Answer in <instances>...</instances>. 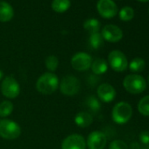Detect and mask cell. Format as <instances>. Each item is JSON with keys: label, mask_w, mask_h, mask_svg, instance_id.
<instances>
[{"label": "cell", "mask_w": 149, "mask_h": 149, "mask_svg": "<svg viewBox=\"0 0 149 149\" xmlns=\"http://www.w3.org/2000/svg\"><path fill=\"white\" fill-rule=\"evenodd\" d=\"M104 40L109 42H118L123 38L122 30L115 25H106L101 33Z\"/></svg>", "instance_id": "obj_12"}, {"label": "cell", "mask_w": 149, "mask_h": 149, "mask_svg": "<svg viewBox=\"0 0 149 149\" xmlns=\"http://www.w3.org/2000/svg\"><path fill=\"white\" fill-rule=\"evenodd\" d=\"M3 77H4V73L1 69H0V81L3 79Z\"/></svg>", "instance_id": "obj_30"}, {"label": "cell", "mask_w": 149, "mask_h": 149, "mask_svg": "<svg viewBox=\"0 0 149 149\" xmlns=\"http://www.w3.org/2000/svg\"><path fill=\"white\" fill-rule=\"evenodd\" d=\"M140 149H149V145H140Z\"/></svg>", "instance_id": "obj_29"}, {"label": "cell", "mask_w": 149, "mask_h": 149, "mask_svg": "<svg viewBox=\"0 0 149 149\" xmlns=\"http://www.w3.org/2000/svg\"><path fill=\"white\" fill-rule=\"evenodd\" d=\"M86 105L90 109V111H92V112H94V113L98 112L100 111V109H101V104H100V102L94 96H91V97H89L87 98V100H86Z\"/></svg>", "instance_id": "obj_22"}, {"label": "cell", "mask_w": 149, "mask_h": 149, "mask_svg": "<svg viewBox=\"0 0 149 149\" xmlns=\"http://www.w3.org/2000/svg\"><path fill=\"white\" fill-rule=\"evenodd\" d=\"M59 87L58 77L53 72H46L38 78L36 90L43 95H50L55 92Z\"/></svg>", "instance_id": "obj_1"}, {"label": "cell", "mask_w": 149, "mask_h": 149, "mask_svg": "<svg viewBox=\"0 0 149 149\" xmlns=\"http://www.w3.org/2000/svg\"><path fill=\"white\" fill-rule=\"evenodd\" d=\"M13 111V104L9 100H5L0 104V117L6 118Z\"/></svg>", "instance_id": "obj_20"}, {"label": "cell", "mask_w": 149, "mask_h": 149, "mask_svg": "<svg viewBox=\"0 0 149 149\" xmlns=\"http://www.w3.org/2000/svg\"><path fill=\"white\" fill-rule=\"evenodd\" d=\"M132 115V106L126 102H119L112 109L111 117L115 123L123 125L127 123Z\"/></svg>", "instance_id": "obj_3"}, {"label": "cell", "mask_w": 149, "mask_h": 149, "mask_svg": "<svg viewBox=\"0 0 149 149\" xmlns=\"http://www.w3.org/2000/svg\"><path fill=\"white\" fill-rule=\"evenodd\" d=\"M147 81H148V84H149V76H148V77H147Z\"/></svg>", "instance_id": "obj_32"}, {"label": "cell", "mask_w": 149, "mask_h": 149, "mask_svg": "<svg viewBox=\"0 0 149 149\" xmlns=\"http://www.w3.org/2000/svg\"><path fill=\"white\" fill-rule=\"evenodd\" d=\"M148 12H149V9H148Z\"/></svg>", "instance_id": "obj_33"}, {"label": "cell", "mask_w": 149, "mask_h": 149, "mask_svg": "<svg viewBox=\"0 0 149 149\" xmlns=\"http://www.w3.org/2000/svg\"><path fill=\"white\" fill-rule=\"evenodd\" d=\"M134 17V11L130 6H125L122 8L119 12V18L123 21H130Z\"/></svg>", "instance_id": "obj_24"}, {"label": "cell", "mask_w": 149, "mask_h": 149, "mask_svg": "<svg viewBox=\"0 0 149 149\" xmlns=\"http://www.w3.org/2000/svg\"><path fill=\"white\" fill-rule=\"evenodd\" d=\"M97 9L98 13L104 19H111L118 13V6L112 0H98Z\"/></svg>", "instance_id": "obj_9"}, {"label": "cell", "mask_w": 149, "mask_h": 149, "mask_svg": "<svg viewBox=\"0 0 149 149\" xmlns=\"http://www.w3.org/2000/svg\"><path fill=\"white\" fill-rule=\"evenodd\" d=\"M108 62L111 68L116 72H123L128 67L126 56L119 50H113L109 54Z\"/></svg>", "instance_id": "obj_7"}, {"label": "cell", "mask_w": 149, "mask_h": 149, "mask_svg": "<svg viewBox=\"0 0 149 149\" xmlns=\"http://www.w3.org/2000/svg\"><path fill=\"white\" fill-rule=\"evenodd\" d=\"M70 7L69 0H54L52 2V8L58 13H62L68 11Z\"/></svg>", "instance_id": "obj_18"}, {"label": "cell", "mask_w": 149, "mask_h": 149, "mask_svg": "<svg viewBox=\"0 0 149 149\" xmlns=\"http://www.w3.org/2000/svg\"><path fill=\"white\" fill-rule=\"evenodd\" d=\"M129 69L133 73H140L144 70L146 67L145 61L140 57H136L128 64Z\"/></svg>", "instance_id": "obj_17"}, {"label": "cell", "mask_w": 149, "mask_h": 149, "mask_svg": "<svg viewBox=\"0 0 149 149\" xmlns=\"http://www.w3.org/2000/svg\"><path fill=\"white\" fill-rule=\"evenodd\" d=\"M97 92L99 99L104 103H110L116 97V91L109 84H103L99 85Z\"/></svg>", "instance_id": "obj_13"}, {"label": "cell", "mask_w": 149, "mask_h": 149, "mask_svg": "<svg viewBox=\"0 0 149 149\" xmlns=\"http://www.w3.org/2000/svg\"><path fill=\"white\" fill-rule=\"evenodd\" d=\"M93 122V118L91 113L85 111L78 112L74 117V123L81 128H85L90 126Z\"/></svg>", "instance_id": "obj_15"}, {"label": "cell", "mask_w": 149, "mask_h": 149, "mask_svg": "<svg viewBox=\"0 0 149 149\" xmlns=\"http://www.w3.org/2000/svg\"><path fill=\"white\" fill-rule=\"evenodd\" d=\"M92 72L95 74H104L108 69V63L104 59L97 58L92 61V64L91 66Z\"/></svg>", "instance_id": "obj_16"}, {"label": "cell", "mask_w": 149, "mask_h": 149, "mask_svg": "<svg viewBox=\"0 0 149 149\" xmlns=\"http://www.w3.org/2000/svg\"><path fill=\"white\" fill-rule=\"evenodd\" d=\"M45 64H46L47 68L50 72H54L57 69L59 66V60L55 55H49L46 58Z\"/></svg>", "instance_id": "obj_25"}, {"label": "cell", "mask_w": 149, "mask_h": 149, "mask_svg": "<svg viewBox=\"0 0 149 149\" xmlns=\"http://www.w3.org/2000/svg\"><path fill=\"white\" fill-rule=\"evenodd\" d=\"M138 1H139V2H148L149 0H138Z\"/></svg>", "instance_id": "obj_31"}, {"label": "cell", "mask_w": 149, "mask_h": 149, "mask_svg": "<svg viewBox=\"0 0 149 149\" xmlns=\"http://www.w3.org/2000/svg\"><path fill=\"white\" fill-rule=\"evenodd\" d=\"M130 147L131 149H140V145L138 142H132Z\"/></svg>", "instance_id": "obj_28"}, {"label": "cell", "mask_w": 149, "mask_h": 149, "mask_svg": "<svg viewBox=\"0 0 149 149\" xmlns=\"http://www.w3.org/2000/svg\"><path fill=\"white\" fill-rule=\"evenodd\" d=\"M89 42H90V45H91V47L92 48L98 49L104 44V38H103L102 34L99 32L98 33H91V36H90V39H89Z\"/></svg>", "instance_id": "obj_19"}, {"label": "cell", "mask_w": 149, "mask_h": 149, "mask_svg": "<svg viewBox=\"0 0 149 149\" xmlns=\"http://www.w3.org/2000/svg\"><path fill=\"white\" fill-rule=\"evenodd\" d=\"M92 64V57L84 52H79L74 54L71 59V66L77 71L88 70Z\"/></svg>", "instance_id": "obj_8"}, {"label": "cell", "mask_w": 149, "mask_h": 149, "mask_svg": "<svg viewBox=\"0 0 149 149\" xmlns=\"http://www.w3.org/2000/svg\"><path fill=\"white\" fill-rule=\"evenodd\" d=\"M59 86L60 91L63 95L74 96L79 92L81 88V82L74 76L68 74L62 78Z\"/></svg>", "instance_id": "obj_5"}, {"label": "cell", "mask_w": 149, "mask_h": 149, "mask_svg": "<svg viewBox=\"0 0 149 149\" xmlns=\"http://www.w3.org/2000/svg\"><path fill=\"white\" fill-rule=\"evenodd\" d=\"M13 8L9 3L5 1L0 2V21L8 22L13 18Z\"/></svg>", "instance_id": "obj_14"}, {"label": "cell", "mask_w": 149, "mask_h": 149, "mask_svg": "<svg viewBox=\"0 0 149 149\" xmlns=\"http://www.w3.org/2000/svg\"><path fill=\"white\" fill-rule=\"evenodd\" d=\"M100 22L96 19H87L84 24V29H86L88 32H90L91 33H98L99 29H100Z\"/></svg>", "instance_id": "obj_21"}, {"label": "cell", "mask_w": 149, "mask_h": 149, "mask_svg": "<svg viewBox=\"0 0 149 149\" xmlns=\"http://www.w3.org/2000/svg\"><path fill=\"white\" fill-rule=\"evenodd\" d=\"M138 110L143 116H149V96H146L139 100Z\"/></svg>", "instance_id": "obj_23"}, {"label": "cell", "mask_w": 149, "mask_h": 149, "mask_svg": "<svg viewBox=\"0 0 149 149\" xmlns=\"http://www.w3.org/2000/svg\"><path fill=\"white\" fill-rule=\"evenodd\" d=\"M0 90L6 97L10 99L16 98L20 93V86L17 80L12 76H8L3 79Z\"/></svg>", "instance_id": "obj_6"}, {"label": "cell", "mask_w": 149, "mask_h": 149, "mask_svg": "<svg viewBox=\"0 0 149 149\" xmlns=\"http://www.w3.org/2000/svg\"><path fill=\"white\" fill-rule=\"evenodd\" d=\"M21 134V128L16 122L3 118L0 120V136L6 139L13 140L18 139Z\"/></svg>", "instance_id": "obj_4"}, {"label": "cell", "mask_w": 149, "mask_h": 149, "mask_svg": "<svg viewBox=\"0 0 149 149\" xmlns=\"http://www.w3.org/2000/svg\"><path fill=\"white\" fill-rule=\"evenodd\" d=\"M124 88L132 94L142 93L146 88V83L145 79L137 74H128L123 81Z\"/></svg>", "instance_id": "obj_2"}, {"label": "cell", "mask_w": 149, "mask_h": 149, "mask_svg": "<svg viewBox=\"0 0 149 149\" xmlns=\"http://www.w3.org/2000/svg\"><path fill=\"white\" fill-rule=\"evenodd\" d=\"M86 140L80 134H71L61 143V149H86Z\"/></svg>", "instance_id": "obj_10"}, {"label": "cell", "mask_w": 149, "mask_h": 149, "mask_svg": "<svg viewBox=\"0 0 149 149\" xmlns=\"http://www.w3.org/2000/svg\"><path fill=\"white\" fill-rule=\"evenodd\" d=\"M139 141L142 143V145H149V132H141L139 134Z\"/></svg>", "instance_id": "obj_27"}, {"label": "cell", "mask_w": 149, "mask_h": 149, "mask_svg": "<svg viewBox=\"0 0 149 149\" xmlns=\"http://www.w3.org/2000/svg\"><path fill=\"white\" fill-rule=\"evenodd\" d=\"M107 139L104 132L94 131L88 136L86 146L89 149H104L106 146Z\"/></svg>", "instance_id": "obj_11"}, {"label": "cell", "mask_w": 149, "mask_h": 149, "mask_svg": "<svg viewBox=\"0 0 149 149\" xmlns=\"http://www.w3.org/2000/svg\"><path fill=\"white\" fill-rule=\"evenodd\" d=\"M109 149H129L128 146L125 142L120 139H115L111 142L109 146Z\"/></svg>", "instance_id": "obj_26"}]
</instances>
